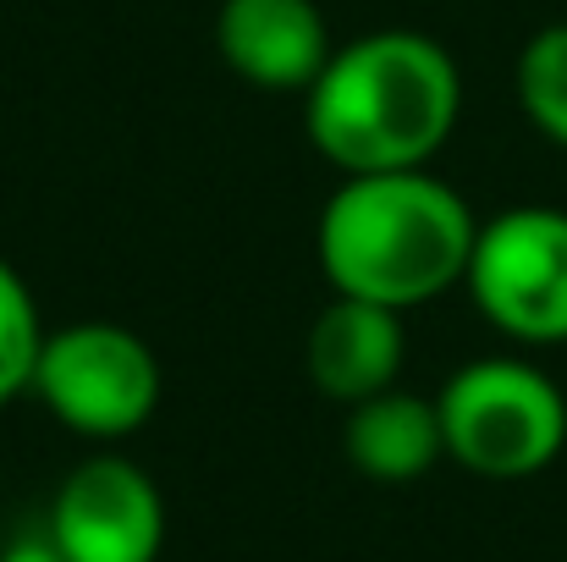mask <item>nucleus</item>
Wrapping results in <instances>:
<instances>
[{"label": "nucleus", "mask_w": 567, "mask_h": 562, "mask_svg": "<svg viewBox=\"0 0 567 562\" xmlns=\"http://www.w3.org/2000/svg\"><path fill=\"white\" fill-rule=\"evenodd\" d=\"M342 441H348V463L380 486H408L446 458L435 397H419V391H402V386L353 402Z\"/></svg>", "instance_id": "obj_9"}, {"label": "nucleus", "mask_w": 567, "mask_h": 562, "mask_svg": "<svg viewBox=\"0 0 567 562\" xmlns=\"http://www.w3.org/2000/svg\"><path fill=\"white\" fill-rule=\"evenodd\" d=\"M220 61L254 89H315L331 33L315 0H226L215 17Z\"/></svg>", "instance_id": "obj_7"}, {"label": "nucleus", "mask_w": 567, "mask_h": 562, "mask_svg": "<svg viewBox=\"0 0 567 562\" xmlns=\"http://www.w3.org/2000/svg\"><path fill=\"white\" fill-rule=\"evenodd\" d=\"M402 354H408V331L402 315L385 304L337 293L309 326V380L348 408L391 391L402 375Z\"/></svg>", "instance_id": "obj_8"}, {"label": "nucleus", "mask_w": 567, "mask_h": 562, "mask_svg": "<svg viewBox=\"0 0 567 562\" xmlns=\"http://www.w3.org/2000/svg\"><path fill=\"white\" fill-rule=\"evenodd\" d=\"M44 320L39 304L28 293V282L17 276L11 259H0V402H11L17 391L33 386V365L44 348Z\"/></svg>", "instance_id": "obj_11"}, {"label": "nucleus", "mask_w": 567, "mask_h": 562, "mask_svg": "<svg viewBox=\"0 0 567 562\" xmlns=\"http://www.w3.org/2000/svg\"><path fill=\"white\" fill-rule=\"evenodd\" d=\"M0 562H66V552L50 541V530H28V535H17V541L0 552Z\"/></svg>", "instance_id": "obj_12"}, {"label": "nucleus", "mask_w": 567, "mask_h": 562, "mask_svg": "<svg viewBox=\"0 0 567 562\" xmlns=\"http://www.w3.org/2000/svg\"><path fill=\"white\" fill-rule=\"evenodd\" d=\"M441 436L480 480H529L567 447V397L546 370L524 359H480L441 386Z\"/></svg>", "instance_id": "obj_3"}, {"label": "nucleus", "mask_w": 567, "mask_h": 562, "mask_svg": "<svg viewBox=\"0 0 567 562\" xmlns=\"http://www.w3.org/2000/svg\"><path fill=\"white\" fill-rule=\"evenodd\" d=\"M28 391L66 430L89 441H122L150 425L161 402V365L138 331L111 320H78L44 337Z\"/></svg>", "instance_id": "obj_4"}, {"label": "nucleus", "mask_w": 567, "mask_h": 562, "mask_svg": "<svg viewBox=\"0 0 567 562\" xmlns=\"http://www.w3.org/2000/svg\"><path fill=\"white\" fill-rule=\"evenodd\" d=\"M480 221L430 172L348 177L320 210V265L342 298L413 309L468 276Z\"/></svg>", "instance_id": "obj_2"}, {"label": "nucleus", "mask_w": 567, "mask_h": 562, "mask_svg": "<svg viewBox=\"0 0 567 562\" xmlns=\"http://www.w3.org/2000/svg\"><path fill=\"white\" fill-rule=\"evenodd\" d=\"M44 530L66 562H155L166 546V502L138 463L105 452L61 480Z\"/></svg>", "instance_id": "obj_6"}, {"label": "nucleus", "mask_w": 567, "mask_h": 562, "mask_svg": "<svg viewBox=\"0 0 567 562\" xmlns=\"http://www.w3.org/2000/svg\"><path fill=\"white\" fill-rule=\"evenodd\" d=\"M463 287L474 309L513 343H567V210L518 204L474 237Z\"/></svg>", "instance_id": "obj_5"}, {"label": "nucleus", "mask_w": 567, "mask_h": 562, "mask_svg": "<svg viewBox=\"0 0 567 562\" xmlns=\"http://www.w3.org/2000/svg\"><path fill=\"white\" fill-rule=\"evenodd\" d=\"M518 105L524 116L567 150V22L540 28L518 55Z\"/></svg>", "instance_id": "obj_10"}, {"label": "nucleus", "mask_w": 567, "mask_h": 562, "mask_svg": "<svg viewBox=\"0 0 567 562\" xmlns=\"http://www.w3.org/2000/svg\"><path fill=\"white\" fill-rule=\"evenodd\" d=\"M463 78L446 44L413 28H380L331 50L309 89V139L348 177L424 172L452 139Z\"/></svg>", "instance_id": "obj_1"}]
</instances>
